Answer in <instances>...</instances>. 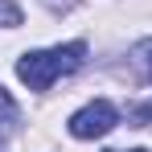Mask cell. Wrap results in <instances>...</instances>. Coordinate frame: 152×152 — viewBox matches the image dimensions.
I'll use <instances>...</instances> for the list:
<instances>
[{
    "instance_id": "obj_1",
    "label": "cell",
    "mask_w": 152,
    "mask_h": 152,
    "mask_svg": "<svg viewBox=\"0 0 152 152\" xmlns=\"http://www.w3.org/2000/svg\"><path fill=\"white\" fill-rule=\"evenodd\" d=\"M86 58V41H66V45H53V50H33L17 62V74L29 91H50L53 78L74 74Z\"/></svg>"
},
{
    "instance_id": "obj_2",
    "label": "cell",
    "mask_w": 152,
    "mask_h": 152,
    "mask_svg": "<svg viewBox=\"0 0 152 152\" xmlns=\"http://www.w3.org/2000/svg\"><path fill=\"white\" fill-rule=\"evenodd\" d=\"M115 124H119V111L107 99H95V103H86L82 111L70 115V136H74V140H99V136H107Z\"/></svg>"
},
{
    "instance_id": "obj_3",
    "label": "cell",
    "mask_w": 152,
    "mask_h": 152,
    "mask_svg": "<svg viewBox=\"0 0 152 152\" xmlns=\"http://www.w3.org/2000/svg\"><path fill=\"white\" fill-rule=\"evenodd\" d=\"M0 25H4V29H17V25H21V8H17L12 0H0Z\"/></svg>"
},
{
    "instance_id": "obj_4",
    "label": "cell",
    "mask_w": 152,
    "mask_h": 152,
    "mask_svg": "<svg viewBox=\"0 0 152 152\" xmlns=\"http://www.w3.org/2000/svg\"><path fill=\"white\" fill-rule=\"evenodd\" d=\"M132 124H152V99H148V103H140V107L132 111Z\"/></svg>"
},
{
    "instance_id": "obj_5",
    "label": "cell",
    "mask_w": 152,
    "mask_h": 152,
    "mask_svg": "<svg viewBox=\"0 0 152 152\" xmlns=\"http://www.w3.org/2000/svg\"><path fill=\"white\" fill-rule=\"evenodd\" d=\"M8 115H12V103H8V95L0 91V119H8Z\"/></svg>"
},
{
    "instance_id": "obj_6",
    "label": "cell",
    "mask_w": 152,
    "mask_h": 152,
    "mask_svg": "<svg viewBox=\"0 0 152 152\" xmlns=\"http://www.w3.org/2000/svg\"><path fill=\"white\" fill-rule=\"evenodd\" d=\"M136 58H140V66H144V74L152 78V58H144V53H140V50H136Z\"/></svg>"
},
{
    "instance_id": "obj_7",
    "label": "cell",
    "mask_w": 152,
    "mask_h": 152,
    "mask_svg": "<svg viewBox=\"0 0 152 152\" xmlns=\"http://www.w3.org/2000/svg\"><path fill=\"white\" fill-rule=\"evenodd\" d=\"M132 152H144V148H132Z\"/></svg>"
}]
</instances>
